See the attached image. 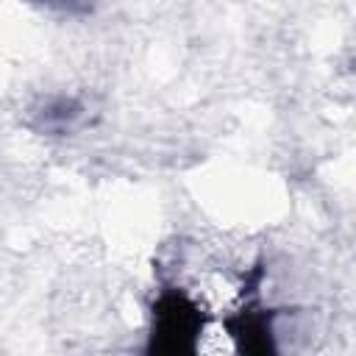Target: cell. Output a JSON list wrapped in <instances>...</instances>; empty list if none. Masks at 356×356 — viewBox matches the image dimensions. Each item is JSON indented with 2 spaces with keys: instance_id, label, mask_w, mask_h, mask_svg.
I'll return each mask as SVG.
<instances>
[{
  "instance_id": "6da1fadb",
  "label": "cell",
  "mask_w": 356,
  "mask_h": 356,
  "mask_svg": "<svg viewBox=\"0 0 356 356\" xmlns=\"http://www.w3.org/2000/svg\"><path fill=\"white\" fill-rule=\"evenodd\" d=\"M206 328L203 309L175 286H167L156 295L150 306V337L147 350L164 356H186L195 353Z\"/></svg>"
},
{
  "instance_id": "277c9868",
  "label": "cell",
  "mask_w": 356,
  "mask_h": 356,
  "mask_svg": "<svg viewBox=\"0 0 356 356\" xmlns=\"http://www.w3.org/2000/svg\"><path fill=\"white\" fill-rule=\"evenodd\" d=\"M33 3L64 11V14H89L95 8V0H33Z\"/></svg>"
},
{
  "instance_id": "3957f363",
  "label": "cell",
  "mask_w": 356,
  "mask_h": 356,
  "mask_svg": "<svg viewBox=\"0 0 356 356\" xmlns=\"http://www.w3.org/2000/svg\"><path fill=\"white\" fill-rule=\"evenodd\" d=\"M81 117V103L72 97H53L50 103H44V108L39 111V125L50 134H64L75 125V120Z\"/></svg>"
},
{
  "instance_id": "7a4b0ae2",
  "label": "cell",
  "mask_w": 356,
  "mask_h": 356,
  "mask_svg": "<svg viewBox=\"0 0 356 356\" xmlns=\"http://www.w3.org/2000/svg\"><path fill=\"white\" fill-rule=\"evenodd\" d=\"M225 328L239 350L245 353H273V314L256 303H245L236 314L225 320Z\"/></svg>"
}]
</instances>
